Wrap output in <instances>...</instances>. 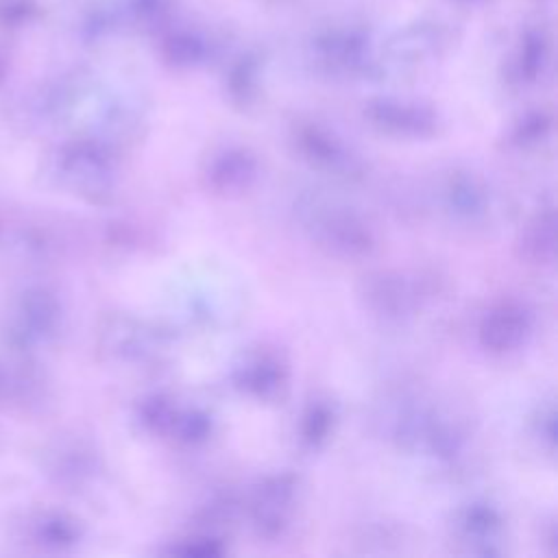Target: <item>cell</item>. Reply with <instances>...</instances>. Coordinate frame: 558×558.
<instances>
[{
    "mask_svg": "<svg viewBox=\"0 0 558 558\" xmlns=\"http://www.w3.org/2000/svg\"><path fill=\"white\" fill-rule=\"evenodd\" d=\"M61 327V299L41 283H28L15 290L0 316V336L13 355H35L57 340Z\"/></svg>",
    "mask_w": 558,
    "mask_h": 558,
    "instance_id": "6da1fadb",
    "label": "cell"
},
{
    "mask_svg": "<svg viewBox=\"0 0 558 558\" xmlns=\"http://www.w3.org/2000/svg\"><path fill=\"white\" fill-rule=\"evenodd\" d=\"M48 179L85 201H105L113 187V159L105 142L78 137L54 148L46 161Z\"/></svg>",
    "mask_w": 558,
    "mask_h": 558,
    "instance_id": "7a4b0ae2",
    "label": "cell"
},
{
    "mask_svg": "<svg viewBox=\"0 0 558 558\" xmlns=\"http://www.w3.org/2000/svg\"><path fill=\"white\" fill-rule=\"evenodd\" d=\"M303 222L312 238L333 255L362 257L373 251L368 227L349 207L316 198L303 207Z\"/></svg>",
    "mask_w": 558,
    "mask_h": 558,
    "instance_id": "3957f363",
    "label": "cell"
},
{
    "mask_svg": "<svg viewBox=\"0 0 558 558\" xmlns=\"http://www.w3.org/2000/svg\"><path fill=\"white\" fill-rule=\"evenodd\" d=\"M9 534L15 543L37 551H68L81 541V525L68 512L54 508H28L13 514Z\"/></svg>",
    "mask_w": 558,
    "mask_h": 558,
    "instance_id": "277c9868",
    "label": "cell"
},
{
    "mask_svg": "<svg viewBox=\"0 0 558 558\" xmlns=\"http://www.w3.org/2000/svg\"><path fill=\"white\" fill-rule=\"evenodd\" d=\"M312 50L316 61L331 72H360L368 63L371 37L360 24H331L316 33Z\"/></svg>",
    "mask_w": 558,
    "mask_h": 558,
    "instance_id": "5b68a950",
    "label": "cell"
},
{
    "mask_svg": "<svg viewBox=\"0 0 558 558\" xmlns=\"http://www.w3.org/2000/svg\"><path fill=\"white\" fill-rule=\"evenodd\" d=\"M532 329L530 312L517 301L497 303L480 323V342L484 349L504 353L521 347Z\"/></svg>",
    "mask_w": 558,
    "mask_h": 558,
    "instance_id": "8992f818",
    "label": "cell"
},
{
    "mask_svg": "<svg viewBox=\"0 0 558 558\" xmlns=\"http://www.w3.org/2000/svg\"><path fill=\"white\" fill-rule=\"evenodd\" d=\"M362 299L366 307L384 318L410 316L418 305L414 286L397 272H375L362 283Z\"/></svg>",
    "mask_w": 558,
    "mask_h": 558,
    "instance_id": "52a82bcc",
    "label": "cell"
},
{
    "mask_svg": "<svg viewBox=\"0 0 558 558\" xmlns=\"http://www.w3.org/2000/svg\"><path fill=\"white\" fill-rule=\"evenodd\" d=\"M41 469L59 486L78 488L94 475L96 462L85 445L72 438H57L46 445L41 453Z\"/></svg>",
    "mask_w": 558,
    "mask_h": 558,
    "instance_id": "ba28073f",
    "label": "cell"
},
{
    "mask_svg": "<svg viewBox=\"0 0 558 558\" xmlns=\"http://www.w3.org/2000/svg\"><path fill=\"white\" fill-rule=\"evenodd\" d=\"M449 39V24L442 20H418L403 31H397L388 46L386 57L392 63H414L436 54Z\"/></svg>",
    "mask_w": 558,
    "mask_h": 558,
    "instance_id": "9c48e42d",
    "label": "cell"
},
{
    "mask_svg": "<svg viewBox=\"0 0 558 558\" xmlns=\"http://www.w3.org/2000/svg\"><path fill=\"white\" fill-rule=\"evenodd\" d=\"M299 146L305 159H310L316 168L327 170L336 177H360L362 163L360 159L331 133L320 126H305L299 131Z\"/></svg>",
    "mask_w": 558,
    "mask_h": 558,
    "instance_id": "30bf717a",
    "label": "cell"
},
{
    "mask_svg": "<svg viewBox=\"0 0 558 558\" xmlns=\"http://www.w3.org/2000/svg\"><path fill=\"white\" fill-rule=\"evenodd\" d=\"M46 395L48 379L33 360V355H15V360L7 368L2 366L0 399H7L17 408L33 410L44 403Z\"/></svg>",
    "mask_w": 558,
    "mask_h": 558,
    "instance_id": "8fae6325",
    "label": "cell"
},
{
    "mask_svg": "<svg viewBox=\"0 0 558 558\" xmlns=\"http://www.w3.org/2000/svg\"><path fill=\"white\" fill-rule=\"evenodd\" d=\"M366 116L384 131L397 133V135H429L436 126L434 113L416 102H403V100H373L366 107Z\"/></svg>",
    "mask_w": 558,
    "mask_h": 558,
    "instance_id": "7c38bea8",
    "label": "cell"
},
{
    "mask_svg": "<svg viewBox=\"0 0 558 558\" xmlns=\"http://www.w3.org/2000/svg\"><path fill=\"white\" fill-rule=\"evenodd\" d=\"M294 497V480L277 475L266 480L253 501V521L264 536H275L283 530Z\"/></svg>",
    "mask_w": 558,
    "mask_h": 558,
    "instance_id": "4fadbf2b",
    "label": "cell"
},
{
    "mask_svg": "<svg viewBox=\"0 0 558 558\" xmlns=\"http://www.w3.org/2000/svg\"><path fill=\"white\" fill-rule=\"evenodd\" d=\"M257 172L255 159L244 150H227L222 153L209 168V183L214 190L222 194L244 192Z\"/></svg>",
    "mask_w": 558,
    "mask_h": 558,
    "instance_id": "5bb4252c",
    "label": "cell"
},
{
    "mask_svg": "<svg viewBox=\"0 0 558 558\" xmlns=\"http://www.w3.org/2000/svg\"><path fill=\"white\" fill-rule=\"evenodd\" d=\"M100 347L118 360L140 357L146 349V336L142 327L129 318H109L100 329Z\"/></svg>",
    "mask_w": 558,
    "mask_h": 558,
    "instance_id": "9a60e30c",
    "label": "cell"
},
{
    "mask_svg": "<svg viewBox=\"0 0 558 558\" xmlns=\"http://www.w3.org/2000/svg\"><path fill=\"white\" fill-rule=\"evenodd\" d=\"M549 57V39L547 33L538 26H532L523 33L517 57H514V74L519 81H536L543 72Z\"/></svg>",
    "mask_w": 558,
    "mask_h": 558,
    "instance_id": "2e32d148",
    "label": "cell"
},
{
    "mask_svg": "<svg viewBox=\"0 0 558 558\" xmlns=\"http://www.w3.org/2000/svg\"><path fill=\"white\" fill-rule=\"evenodd\" d=\"M523 255L532 262H549L556 248V220L554 211H545L530 222L523 233Z\"/></svg>",
    "mask_w": 558,
    "mask_h": 558,
    "instance_id": "e0dca14e",
    "label": "cell"
},
{
    "mask_svg": "<svg viewBox=\"0 0 558 558\" xmlns=\"http://www.w3.org/2000/svg\"><path fill=\"white\" fill-rule=\"evenodd\" d=\"M166 57L177 65H194L209 52V39L201 31L183 28L166 39Z\"/></svg>",
    "mask_w": 558,
    "mask_h": 558,
    "instance_id": "ac0fdd59",
    "label": "cell"
},
{
    "mask_svg": "<svg viewBox=\"0 0 558 558\" xmlns=\"http://www.w3.org/2000/svg\"><path fill=\"white\" fill-rule=\"evenodd\" d=\"M451 209L462 218H477L486 209L484 190L469 177H456L447 187Z\"/></svg>",
    "mask_w": 558,
    "mask_h": 558,
    "instance_id": "d6986e66",
    "label": "cell"
},
{
    "mask_svg": "<svg viewBox=\"0 0 558 558\" xmlns=\"http://www.w3.org/2000/svg\"><path fill=\"white\" fill-rule=\"evenodd\" d=\"M279 381H281V371L272 360H257L240 371L242 388L259 397L275 392Z\"/></svg>",
    "mask_w": 558,
    "mask_h": 558,
    "instance_id": "ffe728a7",
    "label": "cell"
},
{
    "mask_svg": "<svg viewBox=\"0 0 558 558\" xmlns=\"http://www.w3.org/2000/svg\"><path fill=\"white\" fill-rule=\"evenodd\" d=\"M13 248H15V255L20 259H28V262H37V264H44L46 259L52 257V251H54V244L50 242V238L37 229H22L15 240H13Z\"/></svg>",
    "mask_w": 558,
    "mask_h": 558,
    "instance_id": "44dd1931",
    "label": "cell"
},
{
    "mask_svg": "<svg viewBox=\"0 0 558 558\" xmlns=\"http://www.w3.org/2000/svg\"><path fill=\"white\" fill-rule=\"evenodd\" d=\"M255 76H257V65H255V59L251 57H242L235 68L231 70V76H229V89L233 96L246 100L248 94L255 89Z\"/></svg>",
    "mask_w": 558,
    "mask_h": 558,
    "instance_id": "7402d4cb",
    "label": "cell"
},
{
    "mask_svg": "<svg viewBox=\"0 0 558 558\" xmlns=\"http://www.w3.org/2000/svg\"><path fill=\"white\" fill-rule=\"evenodd\" d=\"M497 512L488 506H471L464 514V527L473 536H486L497 527Z\"/></svg>",
    "mask_w": 558,
    "mask_h": 558,
    "instance_id": "603a6c76",
    "label": "cell"
},
{
    "mask_svg": "<svg viewBox=\"0 0 558 558\" xmlns=\"http://www.w3.org/2000/svg\"><path fill=\"white\" fill-rule=\"evenodd\" d=\"M140 416L146 425H150L153 429H163L166 425L174 423V414H172V408L166 399L161 397H153V399H146V403L142 405L140 410Z\"/></svg>",
    "mask_w": 558,
    "mask_h": 558,
    "instance_id": "cb8c5ba5",
    "label": "cell"
},
{
    "mask_svg": "<svg viewBox=\"0 0 558 558\" xmlns=\"http://www.w3.org/2000/svg\"><path fill=\"white\" fill-rule=\"evenodd\" d=\"M331 425V414L325 405H314L305 418V427L303 434L307 438V442H320Z\"/></svg>",
    "mask_w": 558,
    "mask_h": 558,
    "instance_id": "d4e9b609",
    "label": "cell"
},
{
    "mask_svg": "<svg viewBox=\"0 0 558 558\" xmlns=\"http://www.w3.org/2000/svg\"><path fill=\"white\" fill-rule=\"evenodd\" d=\"M547 129H549V120L543 113H534L519 124L517 140L519 142H536L547 133Z\"/></svg>",
    "mask_w": 558,
    "mask_h": 558,
    "instance_id": "484cf974",
    "label": "cell"
},
{
    "mask_svg": "<svg viewBox=\"0 0 558 558\" xmlns=\"http://www.w3.org/2000/svg\"><path fill=\"white\" fill-rule=\"evenodd\" d=\"M209 432V418L205 414H187L183 421H181V436L185 440H201L205 438Z\"/></svg>",
    "mask_w": 558,
    "mask_h": 558,
    "instance_id": "4316f807",
    "label": "cell"
},
{
    "mask_svg": "<svg viewBox=\"0 0 558 558\" xmlns=\"http://www.w3.org/2000/svg\"><path fill=\"white\" fill-rule=\"evenodd\" d=\"M0 384H2V366H0Z\"/></svg>",
    "mask_w": 558,
    "mask_h": 558,
    "instance_id": "83f0119b",
    "label": "cell"
}]
</instances>
